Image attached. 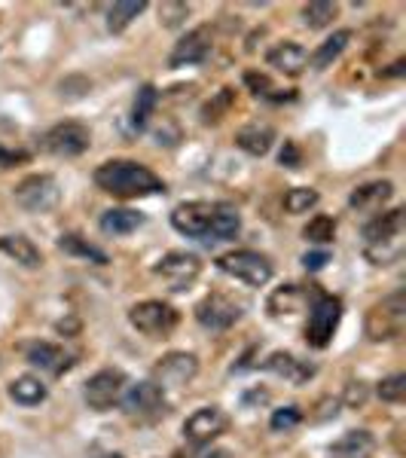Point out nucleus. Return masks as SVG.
<instances>
[{"mask_svg": "<svg viewBox=\"0 0 406 458\" xmlns=\"http://www.w3.org/2000/svg\"><path fill=\"white\" fill-rule=\"evenodd\" d=\"M199 376V358L190 352H168L165 358L153 367V382L165 388H183Z\"/></svg>", "mask_w": 406, "mask_h": 458, "instance_id": "11", "label": "nucleus"}, {"mask_svg": "<svg viewBox=\"0 0 406 458\" xmlns=\"http://www.w3.org/2000/svg\"><path fill=\"white\" fill-rule=\"evenodd\" d=\"M318 202H321V196H318V190H312V187H291L284 193L287 214H309Z\"/></svg>", "mask_w": 406, "mask_h": 458, "instance_id": "34", "label": "nucleus"}, {"mask_svg": "<svg viewBox=\"0 0 406 458\" xmlns=\"http://www.w3.org/2000/svg\"><path fill=\"white\" fill-rule=\"evenodd\" d=\"M156 105H159V92L156 86H141L135 95V105H131V125L135 129H147L150 125V116L156 114Z\"/></svg>", "mask_w": 406, "mask_h": 458, "instance_id": "29", "label": "nucleus"}, {"mask_svg": "<svg viewBox=\"0 0 406 458\" xmlns=\"http://www.w3.org/2000/svg\"><path fill=\"white\" fill-rule=\"evenodd\" d=\"M16 162H28V153L25 150H4V147H0V168H13Z\"/></svg>", "mask_w": 406, "mask_h": 458, "instance_id": "42", "label": "nucleus"}, {"mask_svg": "<svg viewBox=\"0 0 406 458\" xmlns=\"http://www.w3.org/2000/svg\"><path fill=\"white\" fill-rule=\"evenodd\" d=\"M302 263H306L309 272H318V269H324V266L330 263V254H327V250H315V254L302 257Z\"/></svg>", "mask_w": 406, "mask_h": 458, "instance_id": "41", "label": "nucleus"}, {"mask_svg": "<svg viewBox=\"0 0 406 458\" xmlns=\"http://www.w3.org/2000/svg\"><path fill=\"white\" fill-rule=\"evenodd\" d=\"M58 248H62L64 254H73V257H83V260H92L95 266H105L107 263L105 250H98L95 245H89L83 235H73V233L62 235V239H58Z\"/></svg>", "mask_w": 406, "mask_h": 458, "instance_id": "33", "label": "nucleus"}, {"mask_svg": "<svg viewBox=\"0 0 406 458\" xmlns=\"http://www.w3.org/2000/svg\"><path fill=\"white\" fill-rule=\"evenodd\" d=\"M141 224H144V217L131 208H110L101 214V229H105L107 235H129Z\"/></svg>", "mask_w": 406, "mask_h": 458, "instance_id": "28", "label": "nucleus"}, {"mask_svg": "<svg viewBox=\"0 0 406 458\" xmlns=\"http://www.w3.org/2000/svg\"><path fill=\"white\" fill-rule=\"evenodd\" d=\"M10 397L19 406H40L43 401H47V386H43V382L31 373L16 376V379L10 382Z\"/></svg>", "mask_w": 406, "mask_h": 458, "instance_id": "26", "label": "nucleus"}, {"mask_svg": "<svg viewBox=\"0 0 406 458\" xmlns=\"http://www.w3.org/2000/svg\"><path fill=\"white\" fill-rule=\"evenodd\" d=\"M391 196H394V183L391 181H367L351 190L349 205L354 211L376 214V211H382V205H385Z\"/></svg>", "mask_w": 406, "mask_h": 458, "instance_id": "20", "label": "nucleus"}, {"mask_svg": "<svg viewBox=\"0 0 406 458\" xmlns=\"http://www.w3.org/2000/svg\"><path fill=\"white\" fill-rule=\"evenodd\" d=\"M403 224H406V211L391 208L376 214L370 224L364 226L367 260H373V266H391L403 257Z\"/></svg>", "mask_w": 406, "mask_h": 458, "instance_id": "2", "label": "nucleus"}, {"mask_svg": "<svg viewBox=\"0 0 406 458\" xmlns=\"http://www.w3.org/2000/svg\"><path fill=\"white\" fill-rule=\"evenodd\" d=\"M187 16H190V4H181V0H168V4L159 6V21L165 28H181Z\"/></svg>", "mask_w": 406, "mask_h": 458, "instance_id": "38", "label": "nucleus"}, {"mask_svg": "<svg viewBox=\"0 0 406 458\" xmlns=\"http://www.w3.org/2000/svg\"><path fill=\"white\" fill-rule=\"evenodd\" d=\"M266 64L275 68L278 73H284V77H300L309 68V53L297 40H282L266 53Z\"/></svg>", "mask_w": 406, "mask_h": 458, "instance_id": "17", "label": "nucleus"}, {"mask_svg": "<svg viewBox=\"0 0 406 458\" xmlns=\"http://www.w3.org/2000/svg\"><path fill=\"white\" fill-rule=\"evenodd\" d=\"M211 202H181L172 211V226L187 239H205L208 235V224H211Z\"/></svg>", "mask_w": 406, "mask_h": 458, "instance_id": "16", "label": "nucleus"}, {"mask_svg": "<svg viewBox=\"0 0 406 458\" xmlns=\"http://www.w3.org/2000/svg\"><path fill=\"white\" fill-rule=\"evenodd\" d=\"M95 183L114 199H144L165 193V183L135 159H110L95 168Z\"/></svg>", "mask_w": 406, "mask_h": 458, "instance_id": "1", "label": "nucleus"}, {"mask_svg": "<svg viewBox=\"0 0 406 458\" xmlns=\"http://www.w3.org/2000/svg\"><path fill=\"white\" fill-rule=\"evenodd\" d=\"M89 144H92L89 129L83 123H73V120L53 125V129L47 131V138H43V147H47V150L58 159L83 157V153L89 150Z\"/></svg>", "mask_w": 406, "mask_h": 458, "instance_id": "10", "label": "nucleus"}, {"mask_svg": "<svg viewBox=\"0 0 406 458\" xmlns=\"http://www.w3.org/2000/svg\"><path fill=\"white\" fill-rule=\"evenodd\" d=\"M211 47H214V34L208 25L202 28H193L174 43L172 55H168V64L172 68H190V64H199L211 55Z\"/></svg>", "mask_w": 406, "mask_h": 458, "instance_id": "15", "label": "nucleus"}, {"mask_svg": "<svg viewBox=\"0 0 406 458\" xmlns=\"http://www.w3.org/2000/svg\"><path fill=\"white\" fill-rule=\"evenodd\" d=\"M278 159H282V165H287V168H297V165H300V150H297V144L287 141V144H284V150H282V157H278Z\"/></svg>", "mask_w": 406, "mask_h": 458, "instance_id": "43", "label": "nucleus"}, {"mask_svg": "<svg viewBox=\"0 0 406 458\" xmlns=\"http://www.w3.org/2000/svg\"><path fill=\"white\" fill-rule=\"evenodd\" d=\"M245 86L257 95V98H272V92H278V89L272 86V80L266 77V73H257V71L245 73Z\"/></svg>", "mask_w": 406, "mask_h": 458, "instance_id": "39", "label": "nucleus"}, {"mask_svg": "<svg viewBox=\"0 0 406 458\" xmlns=\"http://www.w3.org/2000/svg\"><path fill=\"white\" fill-rule=\"evenodd\" d=\"M349 43H351V31H349V28H343V31H336L334 37H327V40H324L321 47L315 49L309 62H312V68H315V71L330 68V64H334L336 58L345 53V47H349Z\"/></svg>", "mask_w": 406, "mask_h": 458, "instance_id": "27", "label": "nucleus"}, {"mask_svg": "<svg viewBox=\"0 0 406 458\" xmlns=\"http://www.w3.org/2000/svg\"><path fill=\"white\" fill-rule=\"evenodd\" d=\"M266 370L275 373V376H284V379H291L293 386H302L306 379H312L315 367L300 358H293V354H287V352H275V354H269V360H266Z\"/></svg>", "mask_w": 406, "mask_h": 458, "instance_id": "25", "label": "nucleus"}, {"mask_svg": "<svg viewBox=\"0 0 406 458\" xmlns=\"http://www.w3.org/2000/svg\"><path fill=\"white\" fill-rule=\"evenodd\" d=\"M241 318V302H235L226 293H208L202 302L196 306V321L205 330H230L235 321Z\"/></svg>", "mask_w": 406, "mask_h": 458, "instance_id": "14", "label": "nucleus"}, {"mask_svg": "<svg viewBox=\"0 0 406 458\" xmlns=\"http://www.w3.org/2000/svg\"><path fill=\"white\" fill-rule=\"evenodd\" d=\"M306 306H309V293H306V287H300V284L275 287L269 302H266L272 318H297L300 312H306Z\"/></svg>", "mask_w": 406, "mask_h": 458, "instance_id": "19", "label": "nucleus"}, {"mask_svg": "<svg viewBox=\"0 0 406 458\" xmlns=\"http://www.w3.org/2000/svg\"><path fill=\"white\" fill-rule=\"evenodd\" d=\"M0 254H6L10 260H16L25 269H40L43 254L28 235H0Z\"/></svg>", "mask_w": 406, "mask_h": 458, "instance_id": "24", "label": "nucleus"}, {"mask_svg": "<svg viewBox=\"0 0 406 458\" xmlns=\"http://www.w3.org/2000/svg\"><path fill=\"white\" fill-rule=\"evenodd\" d=\"M226 453H220V449H211V443L208 446H202L199 453H190V455H181V458H224Z\"/></svg>", "mask_w": 406, "mask_h": 458, "instance_id": "44", "label": "nucleus"}, {"mask_svg": "<svg viewBox=\"0 0 406 458\" xmlns=\"http://www.w3.org/2000/svg\"><path fill=\"white\" fill-rule=\"evenodd\" d=\"M123 412L135 422H156L165 412V391L156 382H138L123 391Z\"/></svg>", "mask_w": 406, "mask_h": 458, "instance_id": "8", "label": "nucleus"}, {"mask_svg": "<svg viewBox=\"0 0 406 458\" xmlns=\"http://www.w3.org/2000/svg\"><path fill=\"white\" fill-rule=\"evenodd\" d=\"M339 403L351 406V410L364 406L367 403V386H364V382H351V386L345 388V394H343V401H339Z\"/></svg>", "mask_w": 406, "mask_h": 458, "instance_id": "40", "label": "nucleus"}, {"mask_svg": "<svg viewBox=\"0 0 406 458\" xmlns=\"http://www.w3.org/2000/svg\"><path fill=\"white\" fill-rule=\"evenodd\" d=\"M302 239L309 245H330L336 239V220L330 214H315L306 226H302Z\"/></svg>", "mask_w": 406, "mask_h": 458, "instance_id": "32", "label": "nucleus"}, {"mask_svg": "<svg viewBox=\"0 0 406 458\" xmlns=\"http://www.w3.org/2000/svg\"><path fill=\"white\" fill-rule=\"evenodd\" d=\"M241 233V214L235 211V205H214L211 211V224H208V235L205 239L208 242H233L239 239Z\"/></svg>", "mask_w": 406, "mask_h": 458, "instance_id": "22", "label": "nucleus"}, {"mask_svg": "<svg viewBox=\"0 0 406 458\" xmlns=\"http://www.w3.org/2000/svg\"><path fill=\"white\" fill-rule=\"evenodd\" d=\"M13 199L28 214H47L62 202V190H58V181L53 174H28L16 183Z\"/></svg>", "mask_w": 406, "mask_h": 458, "instance_id": "7", "label": "nucleus"}, {"mask_svg": "<svg viewBox=\"0 0 406 458\" xmlns=\"http://www.w3.org/2000/svg\"><path fill=\"white\" fill-rule=\"evenodd\" d=\"M302 422V410L300 406H282V410H275L272 412V419H269V428L275 434H287V431H293Z\"/></svg>", "mask_w": 406, "mask_h": 458, "instance_id": "36", "label": "nucleus"}, {"mask_svg": "<svg viewBox=\"0 0 406 458\" xmlns=\"http://www.w3.org/2000/svg\"><path fill=\"white\" fill-rule=\"evenodd\" d=\"M144 10H147V0H123V4H114L107 13V28L114 34H123Z\"/></svg>", "mask_w": 406, "mask_h": 458, "instance_id": "30", "label": "nucleus"}, {"mask_svg": "<svg viewBox=\"0 0 406 458\" xmlns=\"http://www.w3.org/2000/svg\"><path fill=\"white\" fill-rule=\"evenodd\" d=\"M230 428V416H226L220 406H202V410H196L193 416L183 422V437L190 443H196V446H208L220 437V434Z\"/></svg>", "mask_w": 406, "mask_h": 458, "instance_id": "13", "label": "nucleus"}, {"mask_svg": "<svg viewBox=\"0 0 406 458\" xmlns=\"http://www.w3.org/2000/svg\"><path fill=\"white\" fill-rule=\"evenodd\" d=\"M336 16H339V6L330 4V0H312V4L302 6V21H306V28H312V31L330 28Z\"/></svg>", "mask_w": 406, "mask_h": 458, "instance_id": "31", "label": "nucleus"}, {"mask_svg": "<svg viewBox=\"0 0 406 458\" xmlns=\"http://www.w3.org/2000/svg\"><path fill=\"white\" fill-rule=\"evenodd\" d=\"M272 141H275V129L266 123H250L245 129L235 131V144L239 150H245L248 157H266L272 150Z\"/></svg>", "mask_w": 406, "mask_h": 458, "instance_id": "23", "label": "nucleus"}, {"mask_svg": "<svg viewBox=\"0 0 406 458\" xmlns=\"http://www.w3.org/2000/svg\"><path fill=\"white\" fill-rule=\"evenodd\" d=\"M379 440L370 431H345L334 446L327 449L330 458H376Z\"/></svg>", "mask_w": 406, "mask_h": 458, "instance_id": "21", "label": "nucleus"}, {"mask_svg": "<svg viewBox=\"0 0 406 458\" xmlns=\"http://www.w3.org/2000/svg\"><path fill=\"white\" fill-rule=\"evenodd\" d=\"M25 358H28V364L37 367V370L53 373V376H62L71 367L68 352H64L62 345H55V343H31V345H25Z\"/></svg>", "mask_w": 406, "mask_h": 458, "instance_id": "18", "label": "nucleus"}, {"mask_svg": "<svg viewBox=\"0 0 406 458\" xmlns=\"http://www.w3.org/2000/svg\"><path fill=\"white\" fill-rule=\"evenodd\" d=\"M129 321L138 334L159 339V336H168L177 324H181V312H177L172 302L144 300V302H135V306L129 309Z\"/></svg>", "mask_w": 406, "mask_h": 458, "instance_id": "6", "label": "nucleus"}, {"mask_svg": "<svg viewBox=\"0 0 406 458\" xmlns=\"http://www.w3.org/2000/svg\"><path fill=\"white\" fill-rule=\"evenodd\" d=\"M376 394H379L385 403H403V397H406V376L394 373V376H388V379H382L379 388H376Z\"/></svg>", "mask_w": 406, "mask_h": 458, "instance_id": "37", "label": "nucleus"}, {"mask_svg": "<svg viewBox=\"0 0 406 458\" xmlns=\"http://www.w3.org/2000/svg\"><path fill=\"white\" fill-rule=\"evenodd\" d=\"M125 386H129V379H125V373L116 370V367H107V370L89 376V382L83 386V397H86L89 410L105 412L110 406H116L123 401Z\"/></svg>", "mask_w": 406, "mask_h": 458, "instance_id": "9", "label": "nucleus"}, {"mask_svg": "<svg viewBox=\"0 0 406 458\" xmlns=\"http://www.w3.org/2000/svg\"><path fill=\"white\" fill-rule=\"evenodd\" d=\"M233 105H235V89H220L208 105L202 107V123L205 125H217L233 110Z\"/></svg>", "mask_w": 406, "mask_h": 458, "instance_id": "35", "label": "nucleus"}, {"mask_svg": "<svg viewBox=\"0 0 406 458\" xmlns=\"http://www.w3.org/2000/svg\"><path fill=\"white\" fill-rule=\"evenodd\" d=\"M406 330V293L394 291L391 297L370 306V312L364 318V334L370 343H391L401 339Z\"/></svg>", "mask_w": 406, "mask_h": 458, "instance_id": "3", "label": "nucleus"}, {"mask_svg": "<svg viewBox=\"0 0 406 458\" xmlns=\"http://www.w3.org/2000/svg\"><path fill=\"white\" fill-rule=\"evenodd\" d=\"M156 276L162 282H168L172 291H190L196 278L202 276V260L196 254H187V250H172L156 263Z\"/></svg>", "mask_w": 406, "mask_h": 458, "instance_id": "12", "label": "nucleus"}, {"mask_svg": "<svg viewBox=\"0 0 406 458\" xmlns=\"http://www.w3.org/2000/svg\"><path fill=\"white\" fill-rule=\"evenodd\" d=\"M343 321V300L318 293L315 302L309 306V321H306V343L312 349H327L334 343V334Z\"/></svg>", "mask_w": 406, "mask_h": 458, "instance_id": "5", "label": "nucleus"}, {"mask_svg": "<svg viewBox=\"0 0 406 458\" xmlns=\"http://www.w3.org/2000/svg\"><path fill=\"white\" fill-rule=\"evenodd\" d=\"M403 58H401V62H394V64H391V71H385V77H401V73H403Z\"/></svg>", "mask_w": 406, "mask_h": 458, "instance_id": "45", "label": "nucleus"}, {"mask_svg": "<svg viewBox=\"0 0 406 458\" xmlns=\"http://www.w3.org/2000/svg\"><path fill=\"white\" fill-rule=\"evenodd\" d=\"M217 269L248 287H263L275 276V266L260 250H230L217 260Z\"/></svg>", "mask_w": 406, "mask_h": 458, "instance_id": "4", "label": "nucleus"}]
</instances>
